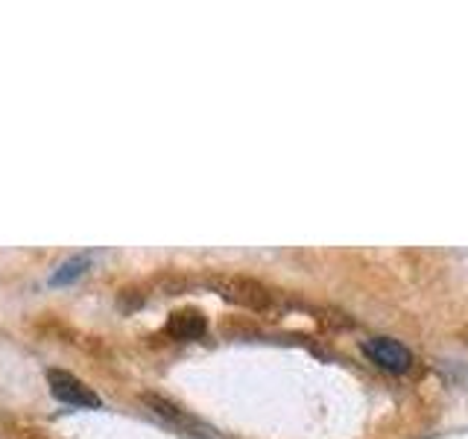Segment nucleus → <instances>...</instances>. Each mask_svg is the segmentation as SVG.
I'll return each instance as SVG.
<instances>
[{
    "mask_svg": "<svg viewBox=\"0 0 468 439\" xmlns=\"http://www.w3.org/2000/svg\"><path fill=\"white\" fill-rule=\"evenodd\" d=\"M48 384H50V392H53L62 404H73V407H100V395H97L91 387H85L80 378H73L70 372L50 369V372H48Z\"/></svg>",
    "mask_w": 468,
    "mask_h": 439,
    "instance_id": "obj_1",
    "label": "nucleus"
},
{
    "mask_svg": "<svg viewBox=\"0 0 468 439\" xmlns=\"http://www.w3.org/2000/svg\"><path fill=\"white\" fill-rule=\"evenodd\" d=\"M363 351L389 372H407L410 363H413V355L407 351V346H401L399 340H389V337H372V340L363 343Z\"/></svg>",
    "mask_w": 468,
    "mask_h": 439,
    "instance_id": "obj_2",
    "label": "nucleus"
},
{
    "mask_svg": "<svg viewBox=\"0 0 468 439\" xmlns=\"http://www.w3.org/2000/svg\"><path fill=\"white\" fill-rule=\"evenodd\" d=\"M167 334L176 340H197L205 334V316L199 311H179L167 319Z\"/></svg>",
    "mask_w": 468,
    "mask_h": 439,
    "instance_id": "obj_3",
    "label": "nucleus"
},
{
    "mask_svg": "<svg viewBox=\"0 0 468 439\" xmlns=\"http://www.w3.org/2000/svg\"><path fill=\"white\" fill-rule=\"evenodd\" d=\"M85 267H88V261H85V258H73V261H68L65 267H58V273L53 275V284H65V282H70V278H77Z\"/></svg>",
    "mask_w": 468,
    "mask_h": 439,
    "instance_id": "obj_4",
    "label": "nucleus"
}]
</instances>
